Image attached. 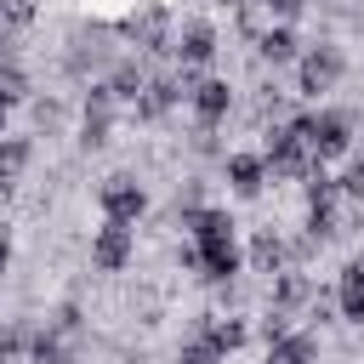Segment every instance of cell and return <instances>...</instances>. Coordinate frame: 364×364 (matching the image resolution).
I'll return each mask as SVG.
<instances>
[{
	"label": "cell",
	"instance_id": "9c48e42d",
	"mask_svg": "<svg viewBox=\"0 0 364 364\" xmlns=\"http://www.w3.org/2000/svg\"><path fill=\"white\" fill-rule=\"evenodd\" d=\"M228 176H233V188H239V193H256V188H262V159L233 154V159H228Z\"/></svg>",
	"mask_w": 364,
	"mask_h": 364
},
{
	"label": "cell",
	"instance_id": "5b68a950",
	"mask_svg": "<svg viewBox=\"0 0 364 364\" xmlns=\"http://www.w3.org/2000/svg\"><path fill=\"white\" fill-rule=\"evenodd\" d=\"M176 51H182V63H210L216 34H210L205 23H188V28H182V40H176Z\"/></svg>",
	"mask_w": 364,
	"mask_h": 364
},
{
	"label": "cell",
	"instance_id": "4fadbf2b",
	"mask_svg": "<svg viewBox=\"0 0 364 364\" xmlns=\"http://www.w3.org/2000/svg\"><path fill=\"white\" fill-rule=\"evenodd\" d=\"M210 341H216L222 353H233V347L245 341V324H233V318H228V324H210Z\"/></svg>",
	"mask_w": 364,
	"mask_h": 364
},
{
	"label": "cell",
	"instance_id": "e0dca14e",
	"mask_svg": "<svg viewBox=\"0 0 364 364\" xmlns=\"http://www.w3.org/2000/svg\"><path fill=\"white\" fill-rule=\"evenodd\" d=\"M256 262H262V267H279V245L262 239V245H256Z\"/></svg>",
	"mask_w": 364,
	"mask_h": 364
},
{
	"label": "cell",
	"instance_id": "9a60e30c",
	"mask_svg": "<svg viewBox=\"0 0 364 364\" xmlns=\"http://www.w3.org/2000/svg\"><path fill=\"white\" fill-rule=\"evenodd\" d=\"M136 91H142V74L136 68H119L114 74V97H136Z\"/></svg>",
	"mask_w": 364,
	"mask_h": 364
},
{
	"label": "cell",
	"instance_id": "d6986e66",
	"mask_svg": "<svg viewBox=\"0 0 364 364\" xmlns=\"http://www.w3.org/2000/svg\"><path fill=\"white\" fill-rule=\"evenodd\" d=\"M6 256H11V245H6V233H0V267H6Z\"/></svg>",
	"mask_w": 364,
	"mask_h": 364
},
{
	"label": "cell",
	"instance_id": "6da1fadb",
	"mask_svg": "<svg viewBox=\"0 0 364 364\" xmlns=\"http://www.w3.org/2000/svg\"><path fill=\"white\" fill-rule=\"evenodd\" d=\"M142 188L131 182V176H108L102 182V210H108V222H136L142 216Z\"/></svg>",
	"mask_w": 364,
	"mask_h": 364
},
{
	"label": "cell",
	"instance_id": "277c9868",
	"mask_svg": "<svg viewBox=\"0 0 364 364\" xmlns=\"http://www.w3.org/2000/svg\"><path fill=\"white\" fill-rule=\"evenodd\" d=\"M193 245H199V250L233 245V222H228L222 210H193Z\"/></svg>",
	"mask_w": 364,
	"mask_h": 364
},
{
	"label": "cell",
	"instance_id": "52a82bcc",
	"mask_svg": "<svg viewBox=\"0 0 364 364\" xmlns=\"http://www.w3.org/2000/svg\"><path fill=\"white\" fill-rule=\"evenodd\" d=\"M193 108H199V119H222V114H228V85H222V80H205V85L193 91Z\"/></svg>",
	"mask_w": 364,
	"mask_h": 364
},
{
	"label": "cell",
	"instance_id": "7a4b0ae2",
	"mask_svg": "<svg viewBox=\"0 0 364 364\" xmlns=\"http://www.w3.org/2000/svg\"><path fill=\"white\" fill-rule=\"evenodd\" d=\"M125 256H131V233H125V222H108V228L97 233V245H91V262H97L102 273H119Z\"/></svg>",
	"mask_w": 364,
	"mask_h": 364
},
{
	"label": "cell",
	"instance_id": "ac0fdd59",
	"mask_svg": "<svg viewBox=\"0 0 364 364\" xmlns=\"http://www.w3.org/2000/svg\"><path fill=\"white\" fill-rule=\"evenodd\" d=\"M262 6H267V11H279V17H296V11H301V0H262Z\"/></svg>",
	"mask_w": 364,
	"mask_h": 364
},
{
	"label": "cell",
	"instance_id": "3957f363",
	"mask_svg": "<svg viewBox=\"0 0 364 364\" xmlns=\"http://www.w3.org/2000/svg\"><path fill=\"white\" fill-rule=\"evenodd\" d=\"M336 74H341V57L330 51V46H318V51H307L301 57V91H324V85H336Z\"/></svg>",
	"mask_w": 364,
	"mask_h": 364
},
{
	"label": "cell",
	"instance_id": "5bb4252c",
	"mask_svg": "<svg viewBox=\"0 0 364 364\" xmlns=\"http://www.w3.org/2000/svg\"><path fill=\"white\" fill-rule=\"evenodd\" d=\"M216 358H222L216 341H188V347H182V364H216Z\"/></svg>",
	"mask_w": 364,
	"mask_h": 364
},
{
	"label": "cell",
	"instance_id": "8fae6325",
	"mask_svg": "<svg viewBox=\"0 0 364 364\" xmlns=\"http://www.w3.org/2000/svg\"><path fill=\"white\" fill-rule=\"evenodd\" d=\"M23 165H28V142L6 136V142H0V182H11V176H17Z\"/></svg>",
	"mask_w": 364,
	"mask_h": 364
},
{
	"label": "cell",
	"instance_id": "ba28073f",
	"mask_svg": "<svg viewBox=\"0 0 364 364\" xmlns=\"http://www.w3.org/2000/svg\"><path fill=\"white\" fill-rule=\"evenodd\" d=\"M307 358H313V341H307V336H290V330H284V336L273 341V353H267V364H307Z\"/></svg>",
	"mask_w": 364,
	"mask_h": 364
},
{
	"label": "cell",
	"instance_id": "2e32d148",
	"mask_svg": "<svg viewBox=\"0 0 364 364\" xmlns=\"http://www.w3.org/2000/svg\"><path fill=\"white\" fill-rule=\"evenodd\" d=\"M28 17H34L28 0H0V23H28Z\"/></svg>",
	"mask_w": 364,
	"mask_h": 364
},
{
	"label": "cell",
	"instance_id": "30bf717a",
	"mask_svg": "<svg viewBox=\"0 0 364 364\" xmlns=\"http://www.w3.org/2000/svg\"><path fill=\"white\" fill-rule=\"evenodd\" d=\"M262 57H267V63H290V57H296V34H290V28H267V34H262Z\"/></svg>",
	"mask_w": 364,
	"mask_h": 364
},
{
	"label": "cell",
	"instance_id": "7c38bea8",
	"mask_svg": "<svg viewBox=\"0 0 364 364\" xmlns=\"http://www.w3.org/2000/svg\"><path fill=\"white\" fill-rule=\"evenodd\" d=\"M176 102V85H148V97H142V114H165Z\"/></svg>",
	"mask_w": 364,
	"mask_h": 364
},
{
	"label": "cell",
	"instance_id": "8992f818",
	"mask_svg": "<svg viewBox=\"0 0 364 364\" xmlns=\"http://www.w3.org/2000/svg\"><path fill=\"white\" fill-rule=\"evenodd\" d=\"M341 313L347 318H364V262H347L341 267Z\"/></svg>",
	"mask_w": 364,
	"mask_h": 364
}]
</instances>
